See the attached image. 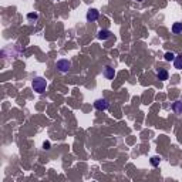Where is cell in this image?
Here are the masks:
<instances>
[{
  "label": "cell",
  "mask_w": 182,
  "mask_h": 182,
  "mask_svg": "<svg viewBox=\"0 0 182 182\" xmlns=\"http://www.w3.org/2000/svg\"><path fill=\"white\" fill-rule=\"evenodd\" d=\"M33 90L36 91V92H39V94H41V92H44L46 91V87H47V81H46L44 78L41 77H37L33 80Z\"/></svg>",
  "instance_id": "6da1fadb"
},
{
  "label": "cell",
  "mask_w": 182,
  "mask_h": 182,
  "mask_svg": "<svg viewBox=\"0 0 182 182\" xmlns=\"http://www.w3.org/2000/svg\"><path fill=\"white\" fill-rule=\"evenodd\" d=\"M172 33H174V34L182 33V23H174V26H172Z\"/></svg>",
  "instance_id": "30bf717a"
},
{
  "label": "cell",
  "mask_w": 182,
  "mask_h": 182,
  "mask_svg": "<svg viewBox=\"0 0 182 182\" xmlns=\"http://www.w3.org/2000/svg\"><path fill=\"white\" fill-rule=\"evenodd\" d=\"M156 78H158L159 81H165V80H168V71H167L165 68H159V70L156 71Z\"/></svg>",
  "instance_id": "8992f818"
},
{
  "label": "cell",
  "mask_w": 182,
  "mask_h": 182,
  "mask_svg": "<svg viewBox=\"0 0 182 182\" xmlns=\"http://www.w3.org/2000/svg\"><path fill=\"white\" fill-rule=\"evenodd\" d=\"M98 17H100V12H98L97 9H90L87 12V20L88 21H95Z\"/></svg>",
  "instance_id": "277c9868"
},
{
  "label": "cell",
  "mask_w": 182,
  "mask_h": 182,
  "mask_svg": "<svg viewBox=\"0 0 182 182\" xmlns=\"http://www.w3.org/2000/svg\"><path fill=\"white\" fill-rule=\"evenodd\" d=\"M111 37V32L110 30H100L98 32V39L100 40H107Z\"/></svg>",
  "instance_id": "52a82bcc"
},
{
  "label": "cell",
  "mask_w": 182,
  "mask_h": 182,
  "mask_svg": "<svg viewBox=\"0 0 182 182\" xmlns=\"http://www.w3.org/2000/svg\"><path fill=\"white\" fill-rule=\"evenodd\" d=\"M159 161H161V159H159L158 156H152V158H151V165H152V167H158V165H159Z\"/></svg>",
  "instance_id": "7c38bea8"
},
{
  "label": "cell",
  "mask_w": 182,
  "mask_h": 182,
  "mask_svg": "<svg viewBox=\"0 0 182 182\" xmlns=\"http://www.w3.org/2000/svg\"><path fill=\"white\" fill-rule=\"evenodd\" d=\"M138 1H142V0H138Z\"/></svg>",
  "instance_id": "9a60e30c"
},
{
  "label": "cell",
  "mask_w": 182,
  "mask_h": 182,
  "mask_svg": "<svg viewBox=\"0 0 182 182\" xmlns=\"http://www.w3.org/2000/svg\"><path fill=\"white\" fill-rule=\"evenodd\" d=\"M172 110H174V112H176V114H182V103L181 101H175V103L172 104Z\"/></svg>",
  "instance_id": "9c48e42d"
},
{
  "label": "cell",
  "mask_w": 182,
  "mask_h": 182,
  "mask_svg": "<svg viewBox=\"0 0 182 182\" xmlns=\"http://www.w3.org/2000/svg\"><path fill=\"white\" fill-rule=\"evenodd\" d=\"M104 77L107 78V80H112V78L115 77V70H114L112 67H110V65H105V68H104Z\"/></svg>",
  "instance_id": "5b68a950"
},
{
  "label": "cell",
  "mask_w": 182,
  "mask_h": 182,
  "mask_svg": "<svg viewBox=\"0 0 182 182\" xmlns=\"http://www.w3.org/2000/svg\"><path fill=\"white\" fill-rule=\"evenodd\" d=\"M94 107H95L98 111H105V110H108L110 103H108L105 98H100V100H95V101H94Z\"/></svg>",
  "instance_id": "7a4b0ae2"
},
{
  "label": "cell",
  "mask_w": 182,
  "mask_h": 182,
  "mask_svg": "<svg viewBox=\"0 0 182 182\" xmlns=\"http://www.w3.org/2000/svg\"><path fill=\"white\" fill-rule=\"evenodd\" d=\"M174 65H175V68H178V70H182V54L175 56V59H174Z\"/></svg>",
  "instance_id": "ba28073f"
},
{
  "label": "cell",
  "mask_w": 182,
  "mask_h": 182,
  "mask_svg": "<svg viewBox=\"0 0 182 182\" xmlns=\"http://www.w3.org/2000/svg\"><path fill=\"white\" fill-rule=\"evenodd\" d=\"M44 150H50V142H44Z\"/></svg>",
  "instance_id": "5bb4252c"
},
{
  "label": "cell",
  "mask_w": 182,
  "mask_h": 182,
  "mask_svg": "<svg viewBox=\"0 0 182 182\" xmlns=\"http://www.w3.org/2000/svg\"><path fill=\"white\" fill-rule=\"evenodd\" d=\"M37 13H29L27 14V19H30V20H37Z\"/></svg>",
  "instance_id": "4fadbf2b"
},
{
  "label": "cell",
  "mask_w": 182,
  "mask_h": 182,
  "mask_svg": "<svg viewBox=\"0 0 182 182\" xmlns=\"http://www.w3.org/2000/svg\"><path fill=\"white\" fill-rule=\"evenodd\" d=\"M164 59H165V61H174V59H175V54L174 53H165V56H164Z\"/></svg>",
  "instance_id": "8fae6325"
},
{
  "label": "cell",
  "mask_w": 182,
  "mask_h": 182,
  "mask_svg": "<svg viewBox=\"0 0 182 182\" xmlns=\"http://www.w3.org/2000/svg\"><path fill=\"white\" fill-rule=\"evenodd\" d=\"M70 67H71V63L68 61V60H59L57 61V68H59L61 73H67L70 70Z\"/></svg>",
  "instance_id": "3957f363"
}]
</instances>
